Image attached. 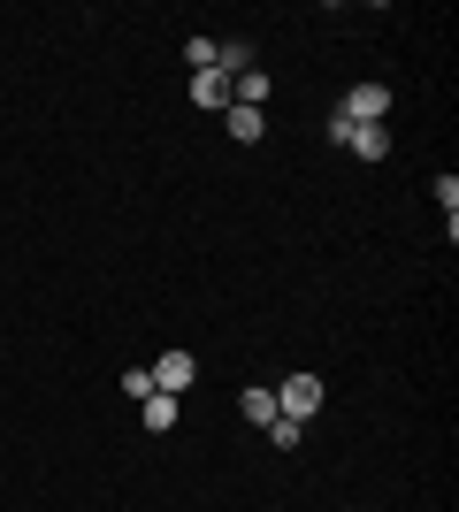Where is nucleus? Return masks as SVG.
Wrapping results in <instances>:
<instances>
[{
	"label": "nucleus",
	"instance_id": "nucleus-1",
	"mask_svg": "<svg viewBox=\"0 0 459 512\" xmlns=\"http://www.w3.org/2000/svg\"><path fill=\"white\" fill-rule=\"evenodd\" d=\"M329 138L352 146L360 161H383V153H391V130H383V123H345V115H329Z\"/></svg>",
	"mask_w": 459,
	"mask_h": 512
},
{
	"label": "nucleus",
	"instance_id": "nucleus-2",
	"mask_svg": "<svg viewBox=\"0 0 459 512\" xmlns=\"http://www.w3.org/2000/svg\"><path fill=\"white\" fill-rule=\"evenodd\" d=\"M276 413L314 421V413H322V375H291V383H276Z\"/></svg>",
	"mask_w": 459,
	"mask_h": 512
},
{
	"label": "nucleus",
	"instance_id": "nucleus-3",
	"mask_svg": "<svg viewBox=\"0 0 459 512\" xmlns=\"http://www.w3.org/2000/svg\"><path fill=\"white\" fill-rule=\"evenodd\" d=\"M337 115H345V123H383V115H391V85H352Z\"/></svg>",
	"mask_w": 459,
	"mask_h": 512
},
{
	"label": "nucleus",
	"instance_id": "nucleus-4",
	"mask_svg": "<svg viewBox=\"0 0 459 512\" xmlns=\"http://www.w3.org/2000/svg\"><path fill=\"white\" fill-rule=\"evenodd\" d=\"M146 375H153V390H169V398H176V390H192V383H199V360H192V352H161Z\"/></svg>",
	"mask_w": 459,
	"mask_h": 512
},
{
	"label": "nucleus",
	"instance_id": "nucleus-5",
	"mask_svg": "<svg viewBox=\"0 0 459 512\" xmlns=\"http://www.w3.org/2000/svg\"><path fill=\"white\" fill-rule=\"evenodd\" d=\"M192 107L222 115V107H230V77H222V69H192Z\"/></svg>",
	"mask_w": 459,
	"mask_h": 512
},
{
	"label": "nucleus",
	"instance_id": "nucleus-6",
	"mask_svg": "<svg viewBox=\"0 0 459 512\" xmlns=\"http://www.w3.org/2000/svg\"><path fill=\"white\" fill-rule=\"evenodd\" d=\"M176 413H184V406H176L169 390H153V398H138V421H146L153 436H169V428H176Z\"/></svg>",
	"mask_w": 459,
	"mask_h": 512
},
{
	"label": "nucleus",
	"instance_id": "nucleus-7",
	"mask_svg": "<svg viewBox=\"0 0 459 512\" xmlns=\"http://www.w3.org/2000/svg\"><path fill=\"white\" fill-rule=\"evenodd\" d=\"M222 130H230L238 146H253V138L268 130V115H261V107H222Z\"/></svg>",
	"mask_w": 459,
	"mask_h": 512
},
{
	"label": "nucleus",
	"instance_id": "nucleus-8",
	"mask_svg": "<svg viewBox=\"0 0 459 512\" xmlns=\"http://www.w3.org/2000/svg\"><path fill=\"white\" fill-rule=\"evenodd\" d=\"M238 413L253 428H268V421H276V390H238Z\"/></svg>",
	"mask_w": 459,
	"mask_h": 512
},
{
	"label": "nucleus",
	"instance_id": "nucleus-9",
	"mask_svg": "<svg viewBox=\"0 0 459 512\" xmlns=\"http://www.w3.org/2000/svg\"><path fill=\"white\" fill-rule=\"evenodd\" d=\"M268 436H276V444L291 451V444H299V436H306V421H291V413H276V421H268Z\"/></svg>",
	"mask_w": 459,
	"mask_h": 512
},
{
	"label": "nucleus",
	"instance_id": "nucleus-10",
	"mask_svg": "<svg viewBox=\"0 0 459 512\" xmlns=\"http://www.w3.org/2000/svg\"><path fill=\"white\" fill-rule=\"evenodd\" d=\"M215 46L222 39H192V46H184V62H192V69H215Z\"/></svg>",
	"mask_w": 459,
	"mask_h": 512
}]
</instances>
